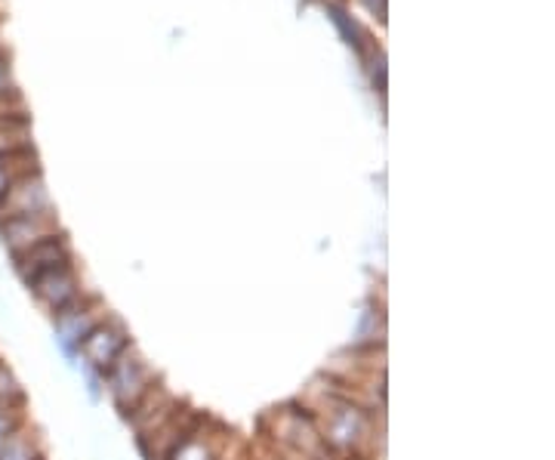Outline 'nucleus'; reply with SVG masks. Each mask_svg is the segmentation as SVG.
<instances>
[{"label": "nucleus", "mask_w": 555, "mask_h": 460, "mask_svg": "<svg viewBox=\"0 0 555 460\" xmlns=\"http://www.w3.org/2000/svg\"><path fill=\"white\" fill-rule=\"evenodd\" d=\"M266 426H269V439H272V451L278 460H318L327 451L318 436L315 421L297 401L275 408L266 418Z\"/></svg>", "instance_id": "f257e3e1"}, {"label": "nucleus", "mask_w": 555, "mask_h": 460, "mask_svg": "<svg viewBox=\"0 0 555 460\" xmlns=\"http://www.w3.org/2000/svg\"><path fill=\"white\" fill-rule=\"evenodd\" d=\"M102 381L108 386V396L115 399L124 414H130L139 401L152 393V386L158 383V374L152 371L149 359L139 353L137 346L130 343L118 359L112 361V368L102 374Z\"/></svg>", "instance_id": "f03ea898"}, {"label": "nucleus", "mask_w": 555, "mask_h": 460, "mask_svg": "<svg viewBox=\"0 0 555 460\" xmlns=\"http://www.w3.org/2000/svg\"><path fill=\"white\" fill-rule=\"evenodd\" d=\"M108 316L105 303L96 297H80L78 303L65 306L60 312H53V328H56V343L65 353V359L72 368H78V346L80 341Z\"/></svg>", "instance_id": "7ed1b4c3"}, {"label": "nucleus", "mask_w": 555, "mask_h": 460, "mask_svg": "<svg viewBox=\"0 0 555 460\" xmlns=\"http://www.w3.org/2000/svg\"><path fill=\"white\" fill-rule=\"evenodd\" d=\"M127 346H130V331H127V324L120 319H115V316H105V319L80 341L78 356H83V359L90 361V368L102 378V374L112 368V361L118 359Z\"/></svg>", "instance_id": "20e7f679"}, {"label": "nucleus", "mask_w": 555, "mask_h": 460, "mask_svg": "<svg viewBox=\"0 0 555 460\" xmlns=\"http://www.w3.org/2000/svg\"><path fill=\"white\" fill-rule=\"evenodd\" d=\"M28 291H31V297L53 316V312H60L65 306H72V303H78L83 294H80V276H78V266L75 260L62 263L56 269H50V272H43L35 281H28L25 284Z\"/></svg>", "instance_id": "39448f33"}, {"label": "nucleus", "mask_w": 555, "mask_h": 460, "mask_svg": "<svg viewBox=\"0 0 555 460\" xmlns=\"http://www.w3.org/2000/svg\"><path fill=\"white\" fill-rule=\"evenodd\" d=\"M75 260V251H72V241L65 232H56V235H50V239L38 241V244H31L28 251H22L13 257V269H16V276H20L25 284L28 281H35L43 272H50V269H56L62 263Z\"/></svg>", "instance_id": "423d86ee"}, {"label": "nucleus", "mask_w": 555, "mask_h": 460, "mask_svg": "<svg viewBox=\"0 0 555 460\" xmlns=\"http://www.w3.org/2000/svg\"><path fill=\"white\" fill-rule=\"evenodd\" d=\"M62 232L56 210H43V214H25V217H10L0 220V241L10 251V257H16L22 251H28L31 244L50 239Z\"/></svg>", "instance_id": "0eeeda50"}, {"label": "nucleus", "mask_w": 555, "mask_h": 460, "mask_svg": "<svg viewBox=\"0 0 555 460\" xmlns=\"http://www.w3.org/2000/svg\"><path fill=\"white\" fill-rule=\"evenodd\" d=\"M43 210H53L43 170H31V174L20 177L10 186V192L3 195V201H0V220L25 217V214H43Z\"/></svg>", "instance_id": "6e6552de"}, {"label": "nucleus", "mask_w": 555, "mask_h": 460, "mask_svg": "<svg viewBox=\"0 0 555 460\" xmlns=\"http://www.w3.org/2000/svg\"><path fill=\"white\" fill-rule=\"evenodd\" d=\"M222 451H225V436H210L201 421L185 439L179 442L167 460H219Z\"/></svg>", "instance_id": "1a4fd4ad"}, {"label": "nucleus", "mask_w": 555, "mask_h": 460, "mask_svg": "<svg viewBox=\"0 0 555 460\" xmlns=\"http://www.w3.org/2000/svg\"><path fill=\"white\" fill-rule=\"evenodd\" d=\"M327 20L337 25L343 43H346V47H352L361 60L371 53V40H367V31L361 28V22H358L356 16H352L346 7H343V3H337V0H327Z\"/></svg>", "instance_id": "9d476101"}, {"label": "nucleus", "mask_w": 555, "mask_h": 460, "mask_svg": "<svg viewBox=\"0 0 555 460\" xmlns=\"http://www.w3.org/2000/svg\"><path fill=\"white\" fill-rule=\"evenodd\" d=\"M35 149L31 142V115H16V118L0 120V155H13V152H25Z\"/></svg>", "instance_id": "9b49d317"}, {"label": "nucleus", "mask_w": 555, "mask_h": 460, "mask_svg": "<svg viewBox=\"0 0 555 460\" xmlns=\"http://www.w3.org/2000/svg\"><path fill=\"white\" fill-rule=\"evenodd\" d=\"M31 170H40L38 152L35 149H25V152H13V155H0V201L10 192V186L31 174Z\"/></svg>", "instance_id": "f8f14e48"}, {"label": "nucleus", "mask_w": 555, "mask_h": 460, "mask_svg": "<svg viewBox=\"0 0 555 460\" xmlns=\"http://www.w3.org/2000/svg\"><path fill=\"white\" fill-rule=\"evenodd\" d=\"M0 460H43L38 451V439L35 433H28V426L16 430L10 439L0 448Z\"/></svg>", "instance_id": "ddd939ff"}, {"label": "nucleus", "mask_w": 555, "mask_h": 460, "mask_svg": "<svg viewBox=\"0 0 555 460\" xmlns=\"http://www.w3.org/2000/svg\"><path fill=\"white\" fill-rule=\"evenodd\" d=\"M0 405H25L20 378L13 374V368L0 359Z\"/></svg>", "instance_id": "4468645a"}, {"label": "nucleus", "mask_w": 555, "mask_h": 460, "mask_svg": "<svg viewBox=\"0 0 555 460\" xmlns=\"http://www.w3.org/2000/svg\"><path fill=\"white\" fill-rule=\"evenodd\" d=\"M22 426H25V405H0V448Z\"/></svg>", "instance_id": "2eb2a0df"}, {"label": "nucleus", "mask_w": 555, "mask_h": 460, "mask_svg": "<svg viewBox=\"0 0 555 460\" xmlns=\"http://www.w3.org/2000/svg\"><path fill=\"white\" fill-rule=\"evenodd\" d=\"M0 100H22L20 84L13 78V65H10V53H7V50H0Z\"/></svg>", "instance_id": "dca6fc26"}, {"label": "nucleus", "mask_w": 555, "mask_h": 460, "mask_svg": "<svg viewBox=\"0 0 555 460\" xmlns=\"http://www.w3.org/2000/svg\"><path fill=\"white\" fill-rule=\"evenodd\" d=\"M364 62H367V75H371L374 90L383 97L386 93V53L379 47H371V53L364 56Z\"/></svg>", "instance_id": "f3484780"}, {"label": "nucleus", "mask_w": 555, "mask_h": 460, "mask_svg": "<svg viewBox=\"0 0 555 460\" xmlns=\"http://www.w3.org/2000/svg\"><path fill=\"white\" fill-rule=\"evenodd\" d=\"M28 108H25V102H10V100H0V120L7 118H16V115H25Z\"/></svg>", "instance_id": "a211bd4d"}, {"label": "nucleus", "mask_w": 555, "mask_h": 460, "mask_svg": "<svg viewBox=\"0 0 555 460\" xmlns=\"http://www.w3.org/2000/svg\"><path fill=\"white\" fill-rule=\"evenodd\" d=\"M361 3H364L379 22H386V0H361Z\"/></svg>", "instance_id": "6ab92c4d"}, {"label": "nucleus", "mask_w": 555, "mask_h": 460, "mask_svg": "<svg viewBox=\"0 0 555 460\" xmlns=\"http://www.w3.org/2000/svg\"><path fill=\"white\" fill-rule=\"evenodd\" d=\"M0 50H3V43H0Z\"/></svg>", "instance_id": "aec40b11"}, {"label": "nucleus", "mask_w": 555, "mask_h": 460, "mask_svg": "<svg viewBox=\"0 0 555 460\" xmlns=\"http://www.w3.org/2000/svg\"><path fill=\"white\" fill-rule=\"evenodd\" d=\"M269 460H278V458H269Z\"/></svg>", "instance_id": "412c9836"}]
</instances>
